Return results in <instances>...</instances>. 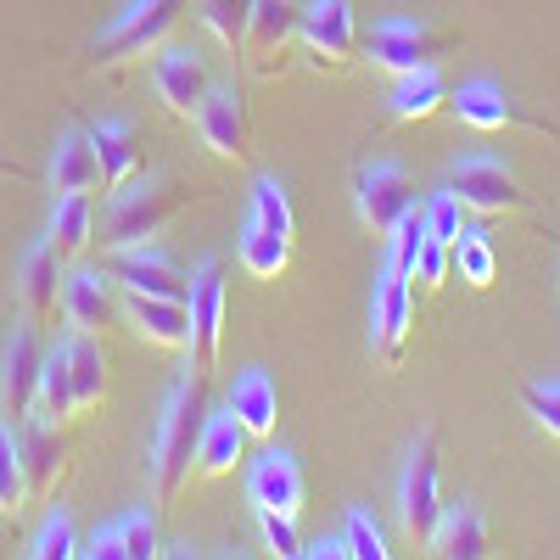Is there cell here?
<instances>
[{"mask_svg": "<svg viewBox=\"0 0 560 560\" xmlns=\"http://www.w3.org/2000/svg\"><path fill=\"white\" fill-rule=\"evenodd\" d=\"M202 420H208V376H179L158 409V427H152V454H147V471H152V493L158 504H174L179 488L191 482V465H197V438H202Z\"/></svg>", "mask_w": 560, "mask_h": 560, "instance_id": "1", "label": "cell"}, {"mask_svg": "<svg viewBox=\"0 0 560 560\" xmlns=\"http://www.w3.org/2000/svg\"><path fill=\"white\" fill-rule=\"evenodd\" d=\"M191 202V191L185 185H174L168 174H147V179H124L113 202H107V219H102V247H147L158 230Z\"/></svg>", "mask_w": 560, "mask_h": 560, "instance_id": "2", "label": "cell"}, {"mask_svg": "<svg viewBox=\"0 0 560 560\" xmlns=\"http://www.w3.org/2000/svg\"><path fill=\"white\" fill-rule=\"evenodd\" d=\"M443 510H448L443 504V448H438V432H420L404 465V482H398V516H404L409 544H432Z\"/></svg>", "mask_w": 560, "mask_h": 560, "instance_id": "3", "label": "cell"}, {"mask_svg": "<svg viewBox=\"0 0 560 560\" xmlns=\"http://www.w3.org/2000/svg\"><path fill=\"white\" fill-rule=\"evenodd\" d=\"M179 7L185 0H129L118 12V23L96 39V62L124 68V62H140V57H158L168 45V34L179 28Z\"/></svg>", "mask_w": 560, "mask_h": 560, "instance_id": "4", "label": "cell"}, {"mask_svg": "<svg viewBox=\"0 0 560 560\" xmlns=\"http://www.w3.org/2000/svg\"><path fill=\"white\" fill-rule=\"evenodd\" d=\"M448 197H459L465 213L499 219V213H527L533 197L522 191V179L510 174L499 158H465L448 168Z\"/></svg>", "mask_w": 560, "mask_h": 560, "instance_id": "5", "label": "cell"}, {"mask_svg": "<svg viewBox=\"0 0 560 560\" xmlns=\"http://www.w3.org/2000/svg\"><path fill=\"white\" fill-rule=\"evenodd\" d=\"M298 39L314 57V68H331V73L353 68V57L364 51L359 23H353V0H308L303 23H298Z\"/></svg>", "mask_w": 560, "mask_h": 560, "instance_id": "6", "label": "cell"}, {"mask_svg": "<svg viewBox=\"0 0 560 560\" xmlns=\"http://www.w3.org/2000/svg\"><path fill=\"white\" fill-rule=\"evenodd\" d=\"M34 331L39 325L23 319V325H12V337L0 342V420H7V427H23V420L34 415V404H39V364H45V353H39Z\"/></svg>", "mask_w": 560, "mask_h": 560, "instance_id": "7", "label": "cell"}, {"mask_svg": "<svg viewBox=\"0 0 560 560\" xmlns=\"http://www.w3.org/2000/svg\"><path fill=\"white\" fill-rule=\"evenodd\" d=\"M443 51H448V34H438L432 23H415V18H387L364 39V57L376 68H387L393 79L415 73V68H438Z\"/></svg>", "mask_w": 560, "mask_h": 560, "instance_id": "8", "label": "cell"}, {"mask_svg": "<svg viewBox=\"0 0 560 560\" xmlns=\"http://www.w3.org/2000/svg\"><path fill=\"white\" fill-rule=\"evenodd\" d=\"M298 23H303V7L298 0H253V18H247V34H242V62L269 79L280 62L292 57V45H298Z\"/></svg>", "mask_w": 560, "mask_h": 560, "instance_id": "9", "label": "cell"}, {"mask_svg": "<svg viewBox=\"0 0 560 560\" xmlns=\"http://www.w3.org/2000/svg\"><path fill=\"white\" fill-rule=\"evenodd\" d=\"M353 191H359V224L370 236H393V224L415 208V185L398 163H364L353 174Z\"/></svg>", "mask_w": 560, "mask_h": 560, "instance_id": "10", "label": "cell"}, {"mask_svg": "<svg viewBox=\"0 0 560 560\" xmlns=\"http://www.w3.org/2000/svg\"><path fill=\"white\" fill-rule=\"evenodd\" d=\"M224 337V258H202L191 275V370L208 376Z\"/></svg>", "mask_w": 560, "mask_h": 560, "instance_id": "11", "label": "cell"}, {"mask_svg": "<svg viewBox=\"0 0 560 560\" xmlns=\"http://www.w3.org/2000/svg\"><path fill=\"white\" fill-rule=\"evenodd\" d=\"M197 135H202V147L224 163H242L253 152V118H247V102L236 96V90H208V102L191 113Z\"/></svg>", "mask_w": 560, "mask_h": 560, "instance_id": "12", "label": "cell"}, {"mask_svg": "<svg viewBox=\"0 0 560 560\" xmlns=\"http://www.w3.org/2000/svg\"><path fill=\"white\" fill-rule=\"evenodd\" d=\"M18 459H23V488H28V499H39V504L57 499V488H62V477H68V443H62V432L51 427V420H39V415L23 420Z\"/></svg>", "mask_w": 560, "mask_h": 560, "instance_id": "13", "label": "cell"}, {"mask_svg": "<svg viewBox=\"0 0 560 560\" xmlns=\"http://www.w3.org/2000/svg\"><path fill=\"white\" fill-rule=\"evenodd\" d=\"M152 90H158V102L174 113V118H191L202 102H208V62L197 51H185V45H163L158 62H152Z\"/></svg>", "mask_w": 560, "mask_h": 560, "instance_id": "14", "label": "cell"}, {"mask_svg": "<svg viewBox=\"0 0 560 560\" xmlns=\"http://www.w3.org/2000/svg\"><path fill=\"white\" fill-rule=\"evenodd\" d=\"M113 280H118L124 292L191 303V275H185L168 253H158V247H118L113 253Z\"/></svg>", "mask_w": 560, "mask_h": 560, "instance_id": "15", "label": "cell"}, {"mask_svg": "<svg viewBox=\"0 0 560 560\" xmlns=\"http://www.w3.org/2000/svg\"><path fill=\"white\" fill-rule=\"evenodd\" d=\"M415 331V292L404 275L382 269V287H376V308H370V348H376L382 364H398Z\"/></svg>", "mask_w": 560, "mask_h": 560, "instance_id": "16", "label": "cell"}, {"mask_svg": "<svg viewBox=\"0 0 560 560\" xmlns=\"http://www.w3.org/2000/svg\"><path fill=\"white\" fill-rule=\"evenodd\" d=\"M18 298H23V319H34V325H51L62 314V258H57L51 242H34L23 253Z\"/></svg>", "mask_w": 560, "mask_h": 560, "instance_id": "17", "label": "cell"}, {"mask_svg": "<svg viewBox=\"0 0 560 560\" xmlns=\"http://www.w3.org/2000/svg\"><path fill=\"white\" fill-rule=\"evenodd\" d=\"M247 493H253V504H258V510L303 516V499H308V488H303V465H298L292 454H280V448L258 454V465L247 471Z\"/></svg>", "mask_w": 560, "mask_h": 560, "instance_id": "18", "label": "cell"}, {"mask_svg": "<svg viewBox=\"0 0 560 560\" xmlns=\"http://www.w3.org/2000/svg\"><path fill=\"white\" fill-rule=\"evenodd\" d=\"M129 325H135V337L152 342V348H191V303L129 292Z\"/></svg>", "mask_w": 560, "mask_h": 560, "instance_id": "19", "label": "cell"}, {"mask_svg": "<svg viewBox=\"0 0 560 560\" xmlns=\"http://www.w3.org/2000/svg\"><path fill=\"white\" fill-rule=\"evenodd\" d=\"M448 102H454L459 124H471V129H482V135H499V129H510V124H533V129H544L538 118H527V113L510 102L499 84H488V79L459 84V96H448Z\"/></svg>", "mask_w": 560, "mask_h": 560, "instance_id": "20", "label": "cell"}, {"mask_svg": "<svg viewBox=\"0 0 560 560\" xmlns=\"http://www.w3.org/2000/svg\"><path fill=\"white\" fill-rule=\"evenodd\" d=\"M51 191L57 197H90L102 191V158L90 135H62L51 152Z\"/></svg>", "mask_w": 560, "mask_h": 560, "instance_id": "21", "label": "cell"}, {"mask_svg": "<svg viewBox=\"0 0 560 560\" xmlns=\"http://www.w3.org/2000/svg\"><path fill=\"white\" fill-rule=\"evenodd\" d=\"M62 314H68V331H102V325L113 319V287H107V275H96V269L62 275Z\"/></svg>", "mask_w": 560, "mask_h": 560, "instance_id": "22", "label": "cell"}, {"mask_svg": "<svg viewBox=\"0 0 560 560\" xmlns=\"http://www.w3.org/2000/svg\"><path fill=\"white\" fill-rule=\"evenodd\" d=\"M242 448H247V427L236 420V409H208V420H202V438H197V471L202 477H230L236 471V459H242Z\"/></svg>", "mask_w": 560, "mask_h": 560, "instance_id": "23", "label": "cell"}, {"mask_svg": "<svg viewBox=\"0 0 560 560\" xmlns=\"http://www.w3.org/2000/svg\"><path fill=\"white\" fill-rule=\"evenodd\" d=\"M230 409L247 427V438H275V427H280V393L264 370H242L230 382Z\"/></svg>", "mask_w": 560, "mask_h": 560, "instance_id": "24", "label": "cell"}, {"mask_svg": "<svg viewBox=\"0 0 560 560\" xmlns=\"http://www.w3.org/2000/svg\"><path fill=\"white\" fill-rule=\"evenodd\" d=\"M90 140H96V158H102V191H118L124 179L140 174V147H135V129L124 118H102L84 129Z\"/></svg>", "mask_w": 560, "mask_h": 560, "instance_id": "25", "label": "cell"}, {"mask_svg": "<svg viewBox=\"0 0 560 560\" xmlns=\"http://www.w3.org/2000/svg\"><path fill=\"white\" fill-rule=\"evenodd\" d=\"M62 348H68V370H73V398H79V415L102 409V398H107V353H102L96 331H73Z\"/></svg>", "mask_w": 560, "mask_h": 560, "instance_id": "26", "label": "cell"}, {"mask_svg": "<svg viewBox=\"0 0 560 560\" xmlns=\"http://www.w3.org/2000/svg\"><path fill=\"white\" fill-rule=\"evenodd\" d=\"M443 102H448L443 73L438 68H415V73H398L393 96H387V118L393 124H415V118H432Z\"/></svg>", "mask_w": 560, "mask_h": 560, "instance_id": "27", "label": "cell"}, {"mask_svg": "<svg viewBox=\"0 0 560 560\" xmlns=\"http://www.w3.org/2000/svg\"><path fill=\"white\" fill-rule=\"evenodd\" d=\"M427 549L443 555V560H482V555H488V522L477 516L471 504L443 510V522H438V533H432Z\"/></svg>", "mask_w": 560, "mask_h": 560, "instance_id": "28", "label": "cell"}, {"mask_svg": "<svg viewBox=\"0 0 560 560\" xmlns=\"http://www.w3.org/2000/svg\"><path fill=\"white\" fill-rule=\"evenodd\" d=\"M45 242L57 247L62 264L84 258V247L96 242V213H90V197H57L51 208V230H45Z\"/></svg>", "mask_w": 560, "mask_h": 560, "instance_id": "29", "label": "cell"}, {"mask_svg": "<svg viewBox=\"0 0 560 560\" xmlns=\"http://www.w3.org/2000/svg\"><path fill=\"white\" fill-rule=\"evenodd\" d=\"M34 415L51 420V427H62V420H79L73 370H68V348H62V342L45 353V364H39V404H34Z\"/></svg>", "mask_w": 560, "mask_h": 560, "instance_id": "30", "label": "cell"}, {"mask_svg": "<svg viewBox=\"0 0 560 560\" xmlns=\"http://www.w3.org/2000/svg\"><path fill=\"white\" fill-rule=\"evenodd\" d=\"M292 264V236H280V230H264L258 219H247L242 230V269L253 280H280Z\"/></svg>", "mask_w": 560, "mask_h": 560, "instance_id": "31", "label": "cell"}, {"mask_svg": "<svg viewBox=\"0 0 560 560\" xmlns=\"http://www.w3.org/2000/svg\"><path fill=\"white\" fill-rule=\"evenodd\" d=\"M197 12H202V28L213 34L219 51L236 57L242 34H247V18H253V0H197Z\"/></svg>", "mask_w": 560, "mask_h": 560, "instance_id": "32", "label": "cell"}, {"mask_svg": "<svg viewBox=\"0 0 560 560\" xmlns=\"http://www.w3.org/2000/svg\"><path fill=\"white\" fill-rule=\"evenodd\" d=\"M454 269H459L465 287H477V292H488L493 280H499V258H493L482 230H465V236L454 242Z\"/></svg>", "mask_w": 560, "mask_h": 560, "instance_id": "33", "label": "cell"}, {"mask_svg": "<svg viewBox=\"0 0 560 560\" xmlns=\"http://www.w3.org/2000/svg\"><path fill=\"white\" fill-rule=\"evenodd\" d=\"M420 242H427V208H409V213L393 224V236H387V275H404V280H415Z\"/></svg>", "mask_w": 560, "mask_h": 560, "instance_id": "34", "label": "cell"}, {"mask_svg": "<svg viewBox=\"0 0 560 560\" xmlns=\"http://www.w3.org/2000/svg\"><path fill=\"white\" fill-rule=\"evenodd\" d=\"M28 504V488H23V459H18V438L12 427L0 420V516H18Z\"/></svg>", "mask_w": 560, "mask_h": 560, "instance_id": "35", "label": "cell"}, {"mask_svg": "<svg viewBox=\"0 0 560 560\" xmlns=\"http://www.w3.org/2000/svg\"><path fill=\"white\" fill-rule=\"evenodd\" d=\"M253 219H258L264 230H280V236H292L298 219H292V197H287V185L264 174V179L253 185Z\"/></svg>", "mask_w": 560, "mask_h": 560, "instance_id": "36", "label": "cell"}, {"mask_svg": "<svg viewBox=\"0 0 560 560\" xmlns=\"http://www.w3.org/2000/svg\"><path fill=\"white\" fill-rule=\"evenodd\" d=\"M448 269H454V247L438 242L432 230H427V242H420V258H415V287H420V292H438L443 280H448Z\"/></svg>", "mask_w": 560, "mask_h": 560, "instance_id": "37", "label": "cell"}, {"mask_svg": "<svg viewBox=\"0 0 560 560\" xmlns=\"http://www.w3.org/2000/svg\"><path fill=\"white\" fill-rule=\"evenodd\" d=\"M28 555H34V560H68V555H79V549H73V522L62 516V510H51V516H45V527L34 533Z\"/></svg>", "mask_w": 560, "mask_h": 560, "instance_id": "38", "label": "cell"}, {"mask_svg": "<svg viewBox=\"0 0 560 560\" xmlns=\"http://www.w3.org/2000/svg\"><path fill=\"white\" fill-rule=\"evenodd\" d=\"M348 555L353 560H387V533L376 527L370 510H353L348 516Z\"/></svg>", "mask_w": 560, "mask_h": 560, "instance_id": "39", "label": "cell"}, {"mask_svg": "<svg viewBox=\"0 0 560 560\" xmlns=\"http://www.w3.org/2000/svg\"><path fill=\"white\" fill-rule=\"evenodd\" d=\"M522 404H527V415L538 420V427L560 443V387L555 382H533V387H522Z\"/></svg>", "mask_w": 560, "mask_h": 560, "instance_id": "40", "label": "cell"}, {"mask_svg": "<svg viewBox=\"0 0 560 560\" xmlns=\"http://www.w3.org/2000/svg\"><path fill=\"white\" fill-rule=\"evenodd\" d=\"M118 527H124V560H152L158 555V522L147 516V510L124 516Z\"/></svg>", "mask_w": 560, "mask_h": 560, "instance_id": "41", "label": "cell"}, {"mask_svg": "<svg viewBox=\"0 0 560 560\" xmlns=\"http://www.w3.org/2000/svg\"><path fill=\"white\" fill-rule=\"evenodd\" d=\"M258 527H264V544H269V555H303L298 516H280V510H258Z\"/></svg>", "mask_w": 560, "mask_h": 560, "instance_id": "42", "label": "cell"}, {"mask_svg": "<svg viewBox=\"0 0 560 560\" xmlns=\"http://www.w3.org/2000/svg\"><path fill=\"white\" fill-rule=\"evenodd\" d=\"M459 213H465V208H459V197H448V191H443V197L427 208V230H432L438 242H448V247H454V242L465 236V219H459Z\"/></svg>", "mask_w": 560, "mask_h": 560, "instance_id": "43", "label": "cell"}, {"mask_svg": "<svg viewBox=\"0 0 560 560\" xmlns=\"http://www.w3.org/2000/svg\"><path fill=\"white\" fill-rule=\"evenodd\" d=\"M90 560H124V527L113 522V527H102L96 538H90V549H84Z\"/></svg>", "mask_w": 560, "mask_h": 560, "instance_id": "44", "label": "cell"}, {"mask_svg": "<svg viewBox=\"0 0 560 560\" xmlns=\"http://www.w3.org/2000/svg\"><path fill=\"white\" fill-rule=\"evenodd\" d=\"M308 560H348V538H319V544H303Z\"/></svg>", "mask_w": 560, "mask_h": 560, "instance_id": "45", "label": "cell"}, {"mask_svg": "<svg viewBox=\"0 0 560 560\" xmlns=\"http://www.w3.org/2000/svg\"><path fill=\"white\" fill-rule=\"evenodd\" d=\"M0 174H12V179H23V168H18V163H7V158H0Z\"/></svg>", "mask_w": 560, "mask_h": 560, "instance_id": "46", "label": "cell"}, {"mask_svg": "<svg viewBox=\"0 0 560 560\" xmlns=\"http://www.w3.org/2000/svg\"><path fill=\"white\" fill-rule=\"evenodd\" d=\"M0 555H7V527H0Z\"/></svg>", "mask_w": 560, "mask_h": 560, "instance_id": "47", "label": "cell"}]
</instances>
